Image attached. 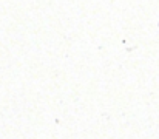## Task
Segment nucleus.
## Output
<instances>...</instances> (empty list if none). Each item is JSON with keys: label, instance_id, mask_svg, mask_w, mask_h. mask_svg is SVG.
<instances>
[]
</instances>
